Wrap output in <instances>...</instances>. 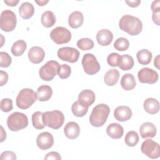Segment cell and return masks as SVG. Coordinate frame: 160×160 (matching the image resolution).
Masks as SVG:
<instances>
[{
  "instance_id": "16",
  "label": "cell",
  "mask_w": 160,
  "mask_h": 160,
  "mask_svg": "<svg viewBox=\"0 0 160 160\" xmlns=\"http://www.w3.org/2000/svg\"><path fill=\"white\" fill-rule=\"evenodd\" d=\"M96 96L92 91L84 89L79 94L78 101L84 106L89 108L94 102Z\"/></svg>"
},
{
  "instance_id": "11",
  "label": "cell",
  "mask_w": 160,
  "mask_h": 160,
  "mask_svg": "<svg viewBox=\"0 0 160 160\" xmlns=\"http://www.w3.org/2000/svg\"><path fill=\"white\" fill-rule=\"evenodd\" d=\"M57 54L61 60L71 63L77 62L79 57V51L76 48L71 47H63L59 48Z\"/></svg>"
},
{
  "instance_id": "12",
  "label": "cell",
  "mask_w": 160,
  "mask_h": 160,
  "mask_svg": "<svg viewBox=\"0 0 160 160\" xmlns=\"http://www.w3.org/2000/svg\"><path fill=\"white\" fill-rule=\"evenodd\" d=\"M138 79L141 83L154 84L159 78L158 73L149 68H143L141 69L138 73Z\"/></svg>"
},
{
  "instance_id": "10",
  "label": "cell",
  "mask_w": 160,
  "mask_h": 160,
  "mask_svg": "<svg viewBox=\"0 0 160 160\" xmlns=\"http://www.w3.org/2000/svg\"><path fill=\"white\" fill-rule=\"evenodd\" d=\"M142 153L151 159H157L160 156L159 144L150 139L143 141L141 146Z\"/></svg>"
},
{
  "instance_id": "49",
  "label": "cell",
  "mask_w": 160,
  "mask_h": 160,
  "mask_svg": "<svg viewBox=\"0 0 160 160\" xmlns=\"http://www.w3.org/2000/svg\"><path fill=\"white\" fill-rule=\"evenodd\" d=\"M48 2H49V1H48V0L47 1H44V0H43V1H35V2L37 3L40 6H45L47 3H48Z\"/></svg>"
},
{
  "instance_id": "44",
  "label": "cell",
  "mask_w": 160,
  "mask_h": 160,
  "mask_svg": "<svg viewBox=\"0 0 160 160\" xmlns=\"http://www.w3.org/2000/svg\"><path fill=\"white\" fill-rule=\"evenodd\" d=\"M125 2L131 8H136L138 7L141 1L139 0H129V1H125Z\"/></svg>"
},
{
  "instance_id": "33",
  "label": "cell",
  "mask_w": 160,
  "mask_h": 160,
  "mask_svg": "<svg viewBox=\"0 0 160 160\" xmlns=\"http://www.w3.org/2000/svg\"><path fill=\"white\" fill-rule=\"evenodd\" d=\"M139 141V135L134 131H130L127 132L124 138V142L129 147L135 146Z\"/></svg>"
},
{
  "instance_id": "22",
  "label": "cell",
  "mask_w": 160,
  "mask_h": 160,
  "mask_svg": "<svg viewBox=\"0 0 160 160\" xmlns=\"http://www.w3.org/2000/svg\"><path fill=\"white\" fill-rule=\"evenodd\" d=\"M84 22V16L80 11L72 12L68 18V24L72 28L76 29L82 26Z\"/></svg>"
},
{
  "instance_id": "19",
  "label": "cell",
  "mask_w": 160,
  "mask_h": 160,
  "mask_svg": "<svg viewBox=\"0 0 160 160\" xmlns=\"http://www.w3.org/2000/svg\"><path fill=\"white\" fill-rule=\"evenodd\" d=\"M113 39L112 32L107 29H102L99 31L96 34V40L98 43L102 46L109 45Z\"/></svg>"
},
{
  "instance_id": "3",
  "label": "cell",
  "mask_w": 160,
  "mask_h": 160,
  "mask_svg": "<svg viewBox=\"0 0 160 160\" xmlns=\"http://www.w3.org/2000/svg\"><path fill=\"white\" fill-rule=\"evenodd\" d=\"M36 99V92L32 89L24 88L19 92L16 97V105L21 109H26L30 108Z\"/></svg>"
},
{
  "instance_id": "45",
  "label": "cell",
  "mask_w": 160,
  "mask_h": 160,
  "mask_svg": "<svg viewBox=\"0 0 160 160\" xmlns=\"http://www.w3.org/2000/svg\"><path fill=\"white\" fill-rule=\"evenodd\" d=\"M152 19L153 22H154L156 25L159 26V21H160L159 12H152Z\"/></svg>"
},
{
  "instance_id": "50",
  "label": "cell",
  "mask_w": 160,
  "mask_h": 160,
  "mask_svg": "<svg viewBox=\"0 0 160 160\" xmlns=\"http://www.w3.org/2000/svg\"><path fill=\"white\" fill-rule=\"evenodd\" d=\"M0 35H1V39H2V41H3V39H4V37H3V36H2V34H0ZM2 46H3V42H2V43H1V47H2Z\"/></svg>"
},
{
  "instance_id": "2",
  "label": "cell",
  "mask_w": 160,
  "mask_h": 160,
  "mask_svg": "<svg viewBox=\"0 0 160 160\" xmlns=\"http://www.w3.org/2000/svg\"><path fill=\"white\" fill-rule=\"evenodd\" d=\"M110 112L109 107L105 104H99L93 109L89 116L90 124L96 128L103 126Z\"/></svg>"
},
{
  "instance_id": "1",
  "label": "cell",
  "mask_w": 160,
  "mask_h": 160,
  "mask_svg": "<svg viewBox=\"0 0 160 160\" xmlns=\"http://www.w3.org/2000/svg\"><path fill=\"white\" fill-rule=\"evenodd\" d=\"M119 27L131 36L138 35L142 29V23L137 17L126 14L124 15L119 21Z\"/></svg>"
},
{
  "instance_id": "5",
  "label": "cell",
  "mask_w": 160,
  "mask_h": 160,
  "mask_svg": "<svg viewBox=\"0 0 160 160\" xmlns=\"http://www.w3.org/2000/svg\"><path fill=\"white\" fill-rule=\"evenodd\" d=\"M7 125L11 131H18L28 126V117L24 113L14 112L8 116L7 119Z\"/></svg>"
},
{
  "instance_id": "34",
  "label": "cell",
  "mask_w": 160,
  "mask_h": 160,
  "mask_svg": "<svg viewBox=\"0 0 160 160\" xmlns=\"http://www.w3.org/2000/svg\"><path fill=\"white\" fill-rule=\"evenodd\" d=\"M94 42L89 38H81L77 42V46L82 51H88L94 48Z\"/></svg>"
},
{
  "instance_id": "48",
  "label": "cell",
  "mask_w": 160,
  "mask_h": 160,
  "mask_svg": "<svg viewBox=\"0 0 160 160\" xmlns=\"http://www.w3.org/2000/svg\"><path fill=\"white\" fill-rule=\"evenodd\" d=\"M154 66L157 68V69H159V55H158L155 58H154Z\"/></svg>"
},
{
  "instance_id": "38",
  "label": "cell",
  "mask_w": 160,
  "mask_h": 160,
  "mask_svg": "<svg viewBox=\"0 0 160 160\" xmlns=\"http://www.w3.org/2000/svg\"><path fill=\"white\" fill-rule=\"evenodd\" d=\"M121 56L116 52H112L109 54L107 58L108 64L112 67L118 66L119 61L120 59Z\"/></svg>"
},
{
  "instance_id": "6",
  "label": "cell",
  "mask_w": 160,
  "mask_h": 160,
  "mask_svg": "<svg viewBox=\"0 0 160 160\" xmlns=\"http://www.w3.org/2000/svg\"><path fill=\"white\" fill-rule=\"evenodd\" d=\"M17 24V18L15 13L9 10L3 11L0 17V28L4 32L12 31Z\"/></svg>"
},
{
  "instance_id": "36",
  "label": "cell",
  "mask_w": 160,
  "mask_h": 160,
  "mask_svg": "<svg viewBox=\"0 0 160 160\" xmlns=\"http://www.w3.org/2000/svg\"><path fill=\"white\" fill-rule=\"evenodd\" d=\"M57 74L59 78L61 79H67L69 78L71 74V67L66 64L59 65Z\"/></svg>"
},
{
  "instance_id": "41",
  "label": "cell",
  "mask_w": 160,
  "mask_h": 160,
  "mask_svg": "<svg viewBox=\"0 0 160 160\" xmlns=\"http://www.w3.org/2000/svg\"><path fill=\"white\" fill-rule=\"evenodd\" d=\"M44 159H55V160H59L61 159V157L60 154L56 151H51L46 154L44 157Z\"/></svg>"
},
{
  "instance_id": "15",
  "label": "cell",
  "mask_w": 160,
  "mask_h": 160,
  "mask_svg": "<svg viewBox=\"0 0 160 160\" xmlns=\"http://www.w3.org/2000/svg\"><path fill=\"white\" fill-rule=\"evenodd\" d=\"M28 55L29 61L32 63L37 64L43 61L45 57V52L41 47L33 46L29 49Z\"/></svg>"
},
{
  "instance_id": "24",
  "label": "cell",
  "mask_w": 160,
  "mask_h": 160,
  "mask_svg": "<svg viewBox=\"0 0 160 160\" xmlns=\"http://www.w3.org/2000/svg\"><path fill=\"white\" fill-rule=\"evenodd\" d=\"M121 86L125 91H131L136 86L134 76L130 73L124 74L121 79Z\"/></svg>"
},
{
  "instance_id": "30",
  "label": "cell",
  "mask_w": 160,
  "mask_h": 160,
  "mask_svg": "<svg viewBox=\"0 0 160 160\" xmlns=\"http://www.w3.org/2000/svg\"><path fill=\"white\" fill-rule=\"evenodd\" d=\"M27 48V44L25 41L19 39L14 42L12 44L11 51L12 54L16 57L21 56L26 51Z\"/></svg>"
},
{
  "instance_id": "46",
  "label": "cell",
  "mask_w": 160,
  "mask_h": 160,
  "mask_svg": "<svg viewBox=\"0 0 160 160\" xmlns=\"http://www.w3.org/2000/svg\"><path fill=\"white\" fill-rule=\"evenodd\" d=\"M4 3L6 4L8 6H11V7L16 6L19 3V1H18V0H9V1L4 0Z\"/></svg>"
},
{
  "instance_id": "20",
  "label": "cell",
  "mask_w": 160,
  "mask_h": 160,
  "mask_svg": "<svg viewBox=\"0 0 160 160\" xmlns=\"http://www.w3.org/2000/svg\"><path fill=\"white\" fill-rule=\"evenodd\" d=\"M106 133L112 139H120L123 136L124 128L119 123L113 122L109 124L107 127Z\"/></svg>"
},
{
  "instance_id": "37",
  "label": "cell",
  "mask_w": 160,
  "mask_h": 160,
  "mask_svg": "<svg viewBox=\"0 0 160 160\" xmlns=\"http://www.w3.org/2000/svg\"><path fill=\"white\" fill-rule=\"evenodd\" d=\"M0 66L1 68H8L11 65L12 59L8 53L1 51L0 52Z\"/></svg>"
},
{
  "instance_id": "26",
  "label": "cell",
  "mask_w": 160,
  "mask_h": 160,
  "mask_svg": "<svg viewBox=\"0 0 160 160\" xmlns=\"http://www.w3.org/2000/svg\"><path fill=\"white\" fill-rule=\"evenodd\" d=\"M119 78V72L116 69H109L104 75V81L106 85L109 86H114L118 82Z\"/></svg>"
},
{
  "instance_id": "13",
  "label": "cell",
  "mask_w": 160,
  "mask_h": 160,
  "mask_svg": "<svg viewBox=\"0 0 160 160\" xmlns=\"http://www.w3.org/2000/svg\"><path fill=\"white\" fill-rule=\"evenodd\" d=\"M36 144L42 150L50 149L54 144V138L49 132H42L40 133L36 139Z\"/></svg>"
},
{
  "instance_id": "28",
  "label": "cell",
  "mask_w": 160,
  "mask_h": 160,
  "mask_svg": "<svg viewBox=\"0 0 160 160\" xmlns=\"http://www.w3.org/2000/svg\"><path fill=\"white\" fill-rule=\"evenodd\" d=\"M42 24L46 28H51L54 25L56 21V16L51 11H46L42 13L41 18Z\"/></svg>"
},
{
  "instance_id": "9",
  "label": "cell",
  "mask_w": 160,
  "mask_h": 160,
  "mask_svg": "<svg viewBox=\"0 0 160 160\" xmlns=\"http://www.w3.org/2000/svg\"><path fill=\"white\" fill-rule=\"evenodd\" d=\"M50 38L57 44H66L71 39V33L68 29L58 26L51 31Z\"/></svg>"
},
{
  "instance_id": "40",
  "label": "cell",
  "mask_w": 160,
  "mask_h": 160,
  "mask_svg": "<svg viewBox=\"0 0 160 160\" xmlns=\"http://www.w3.org/2000/svg\"><path fill=\"white\" fill-rule=\"evenodd\" d=\"M16 154L12 151H6L1 153V159L2 160H14L16 159Z\"/></svg>"
},
{
  "instance_id": "31",
  "label": "cell",
  "mask_w": 160,
  "mask_h": 160,
  "mask_svg": "<svg viewBox=\"0 0 160 160\" xmlns=\"http://www.w3.org/2000/svg\"><path fill=\"white\" fill-rule=\"evenodd\" d=\"M71 111L75 116L81 118L87 114L88 111V108L77 101L72 104L71 106Z\"/></svg>"
},
{
  "instance_id": "47",
  "label": "cell",
  "mask_w": 160,
  "mask_h": 160,
  "mask_svg": "<svg viewBox=\"0 0 160 160\" xmlns=\"http://www.w3.org/2000/svg\"><path fill=\"white\" fill-rule=\"evenodd\" d=\"M1 142H3L6 139V131L4 130L3 127L1 126Z\"/></svg>"
},
{
  "instance_id": "35",
  "label": "cell",
  "mask_w": 160,
  "mask_h": 160,
  "mask_svg": "<svg viewBox=\"0 0 160 160\" xmlns=\"http://www.w3.org/2000/svg\"><path fill=\"white\" fill-rule=\"evenodd\" d=\"M129 42L128 39L125 38H119L114 43V48L119 51H126L129 48Z\"/></svg>"
},
{
  "instance_id": "4",
  "label": "cell",
  "mask_w": 160,
  "mask_h": 160,
  "mask_svg": "<svg viewBox=\"0 0 160 160\" xmlns=\"http://www.w3.org/2000/svg\"><path fill=\"white\" fill-rule=\"evenodd\" d=\"M42 119L46 126L53 129H58L64 124V116L59 110L46 111L42 114Z\"/></svg>"
},
{
  "instance_id": "29",
  "label": "cell",
  "mask_w": 160,
  "mask_h": 160,
  "mask_svg": "<svg viewBox=\"0 0 160 160\" xmlns=\"http://www.w3.org/2000/svg\"><path fill=\"white\" fill-rule=\"evenodd\" d=\"M136 58L138 62L142 65L149 64L152 59V55L151 52L146 49L139 51L136 54Z\"/></svg>"
},
{
  "instance_id": "7",
  "label": "cell",
  "mask_w": 160,
  "mask_h": 160,
  "mask_svg": "<svg viewBox=\"0 0 160 160\" xmlns=\"http://www.w3.org/2000/svg\"><path fill=\"white\" fill-rule=\"evenodd\" d=\"M59 65L58 62L54 60L48 61L40 68L39 71V77L43 81H52L57 74Z\"/></svg>"
},
{
  "instance_id": "21",
  "label": "cell",
  "mask_w": 160,
  "mask_h": 160,
  "mask_svg": "<svg viewBox=\"0 0 160 160\" xmlns=\"http://www.w3.org/2000/svg\"><path fill=\"white\" fill-rule=\"evenodd\" d=\"M143 108L146 112L150 114H155L159 112V102L153 98H147L143 103Z\"/></svg>"
},
{
  "instance_id": "27",
  "label": "cell",
  "mask_w": 160,
  "mask_h": 160,
  "mask_svg": "<svg viewBox=\"0 0 160 160\" xmlns=\"http://www.w3.org/2000/svg\"><path fill=\"white\" fill-rule=\"evenodd\" d=\"M134 62L132 57L129 54H123L121 56L118 67L122 71H128L132 68Z\"/></svg>"
},
{
  "instance_id": "23",
  "label": "cell",
  "mask_w": 160,
  "mask_h": 160,
  "mask_svg": "<svg viewBox=\"0 0 160 160\" xmlns=\"http://www.w3.org/2000/svg\"><path fill=\"white\" fill-rule=\"evenodd\" d=\"M36 95L39 101H47L52 95V88L48 85L40 86L37 89Z\"/></svg>"
},
{
  "instance_id": "43",
  "label": "cell",
  "mask_w": 160,
  "mask_h": 160,
  "mask_svg": "<svg viewBox=\"0 0 160 160\" xmlns=\"http://www.w3.org/2000/svg\"><path fill=\"white\" fill-rule=\"evenodd\" d=\"M159 3H160L159 0L154 1L152 2V3L151 6V9L152 12H158L160 11Z\"/></svg>"
},
{
  "instance_id": "39",
  "label": "cell",
  "mask_w": 160,
  "mask_h": 160,
  "mask_svg": "<svg viewBox=\"0 0 160 160\" xmlns=\"http://www.w3.org/2000/svg\"><path fill=\"white\" fill-rule=\"evenodd\" d=\"M0 108L2 111L8 112L12 109V101L9 98H4L1 101Z\"/></svg>"
},
{
  "instance_id": "18",
  "label": "cell",
  "mask_w": 160,
  "mask_h": 160,
  "mask_svg": "<svg viewBox=\"0 0 160 160\" xmlns=\"http://www.w3.org/2000/svg\"><path fill=\"white\" fill-rule=\"evenodd\" d=\"M157 129L156 126L150 122H146L142 124L139 128V133L142 138H152L156 135Z\"/></svg>"
},
{
  "instance_id": "25",
  "label": "cell",
  "mask_w": 160,
  "mask_h": 160,
  "mask_svg": "<svg viewBox=\"0 0 160 160\" xmlns=\"http://www.w3.org/2000/svg\"><path fill=\"white\" fill-rule=\"evenodd\" d=\"M19 13L22 19H30L34 15V8L31 3L29 2H24L22 3L19 8Z\"/></svg>"
},
{
  "instance_id": "14",
  "label": "cell",
  "mask_w": 160,
  "mask_h": 160,
  "mask_svg": "<svg viewBox=\"0 0 160 160\" xmlns=\"http://www.w3.org/2000/svg\"><path fill=\"white\" fill-rule=\"evenodd\" d=\"M132 113L131 109L126 106H118L114 111L115 119L120 122H124L129 120L132 117Z\"/></svg>"
},
{
  "instance_id": "32",
  "label": "cell",
  "mask_w": 160,
  "mask_h": 160,
  "mask_svg": "<svg viewBox=\"0 0 160 160\" xmlns=\"http://www.w3.org/2000/svg\"><path fill=\"white\" fill-rule=\"evenodd\" d=\"M43 112L36 111L32 115V123L35 129H42L46 126L42 119Z\"/></svg>"
},
{
  "instance_id": "17",
  "label": "cell",
  "mask_w": 160,
  "mask_h": 160,
  "mask_svg": "<svg viewBox=\"0 0 160 160\" xmlns=\"http://www.w3.org/2000/svg\"><path fill=\"white\" fill-rule=\"evenodd\" d=\"M64 133L68 139H76L80 134V127L77 122L70 121L65 125L64 128Z\"/></svg>"
},
{
  "instance_id": "42",
  "label": "cell",
  "mask_w": 160,
  "mask_h": 160,
  "mask_svg": "<svg viewBox=\"0 0 160 160\" xmlns=\"http://www.w3.org/2000/svg\"><path fill=\"white\" fill-rule=\"evenodd\" d=\"M0 80H1V86H3L6 84L8 81V74L6 72L4 71H0Z\"/></svg>"
},
{
  "instance_id": "8",
  "label": "cell",
  "mask_w": 160,
  "mask_h": 160,
  "mask_svg": "<svg viewBox=\"0 0 160 160\" xmlns=\"http://www.w3.org/2000/svg\"><path fill=\"white\" fill-rule=\"evenodd\" d=\"M82 65L84 72L88 75H94L98 72L101 66L95 56L91 53L85 54L82 59Z\"/></svg>"
}]
</instances>
